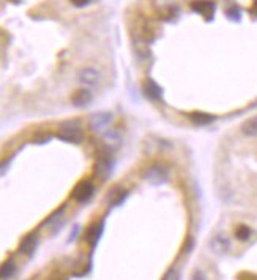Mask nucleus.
I'll return each instance as SVG.
<instances>
[{
    "label": "nucleus",
    "mask_w": 257,
    "mask_h": 280,
    "mask_svg": "<svg viewBox=\"0 0 257 280\" xmlns=\"http://www.w3.org/2000/svg\"><path fill=\"white\" fill-rule=\"evenodd\" d=\"M112 124H114V116L111 114V112H95L88 117V128L92 130L95 135H100V136H104L112 132Z\"/></svg>",
    "instance_id": "nucleus-1"
},
{
    "label": "nucleus",
    "mask_w": 257,
    "mask_h": 280,
    "mask_svg": "<svg viewBox=\"0 0 257 280\" xmlns=\"http://www.w3.org/2000/svg\"><path fill=\"white\" fill-rule=\"evenodd\" d=\"M58 138L66 142L79 144L84 140V130L78 120H65L58 127Z\"/></svg>",
    "instance_id": "nucleus-2"
},
{
    "label": "nucleus",
    "mask_w": 257,
    "mask_h": 280,
    "mask_svg": "<svg viewBox=\"0 0 257 280\" xmlns=\"http://www.w3.org/2000/svg\"><path fill=\"white\" fill-rule=\"evenodd\" d=\"M169 176H171L169 170L166 168V166L158 165V163L148 166V168L145 170V173H143V179H145L147 182L155 184V185H160V184L168 182Z\"/></svg>",
    "instance_id": "nucleus-3"
},
{
    "label": "nucleus",
    "mask_w": 257,
    "mask_h": 280,
    "mask_svg": "<svg viewBox=\"0 0 257 280\" xmlns=\"http://www.w3.org/2000/svg\"><path fill=\"white\" fill-rule=\"evenodd\" d=\"M93 195H95V185L92 180H81V182L76 184V187L73 188L71 198L76 203L84 204L92 200Z\"/></svg>",
    "instance_id": "nucleus-4"
},
{
    "label": "nucleus",
    "mask_w": 257,
    "mask_h": 280,
    "mask_svg": "<svg viewBox=\"0 0 257 280\" xmlns=\"http://www.w3.org/2000/svg\"><path fill=\"white\" fill-rule=\"evenodd\" d=\"M78 81L87 89H92L100 86L101 82V73L93 67H82L78 71Z\"/></svg>",
    "instance_id": "nucleus-5"
},
{
    "label": "nucleus",
    "mask_w": 257,
    "mask_h": 280,
    "mask_svg": "<svg viewBox=\"0 0 257 280\" xmlns=\"http://www.w3.org/2000/svg\"><path fill=\"white\" fill-rule=\"evenodd\" d=\"M191 8L196 13L202 14L207 21H210L213 19V14L216 11V2H213V0H194L191 3Z\"/></svg>",
    "instance_id": "nucleus-6"
},
{
    "label": "nucleus",
    "mask_w": 257,
    "mask_h": 280,
    "mask_svg": "<svg viewBox=\"0 0 257 280\" xmlns=\"http://www.w3.org/2000/svg\"><path fill=\"white\" fill-rule=\"evenodd\" d=\"M38 231H32L24 236V239L21 241V245H19V250L27 255V256H32L33 252L36 250V247H38Z\"/></svg>",
    "instance_id": "nucleus-7"
},
{
    "label": "nucleus",
    "mask_w": 257,
    "mask_h": 280,
    "mask_svg": "<svg viewBox=\"0 0 257 280\" xmlns=\"http://www.w3.org/2000/svg\"><path fill=\"white\" fill-rule=\"evenodd\" d=\"M92 100H93V94H92V90H88L87 87L78 89L71 97L73 105H74V106H78V108L87 106V105H90V102H92Z\"/></svg>",
    "instance_id": "nucleus-8"
},
{
    "label": "nucleus",
    "mask_w": 257,
    "mask_h": 280,
    "mask_svg": "<svg viewBox=\"0 0 257 280\" xmlns=\"http://www.w3.org/2000/svg\"><path fill=\"white\" fill-rule=\"evenodd\" d=\"M103 228H104V222H95L93 225H90L87 231H86V241L88 245L95 247L98 244V241H100L101 234H103Z\"/></svg>",
    "instance_id": "nucleus-9"
},
{
    "label": "nucleus",
    "mask_w": 257,
    "mask_h": 280,
    "mask_svg": "<svg viewBox=\"0 0 257 280\" xmlns=\"http://www.w3.org/2000/svg\"><path fill=\"white\" fill-rule=\"evenodd\" d=\"M210 248L218 255H226L230 250V241L223 234H216L210 242Z\"/></svg>",
    "instance_id": "nucleus-10"
},
{
    "label": "nucleus",
    "mask_w": 257,
    "mask_h": 280,
    "mask_svg": "<svg viewBox=\"0 0 257 280\" xmlns=\"http://www.w3.org/2000/svg\"><path fill=\"white\" fill-rule=\"evenodd\" d=\"M143 92H145L147 98H150L152 102H160L163 97V90L161 87L156 84L153 79H147L145 84H143Z\"/></svg>",
    "instance_id": "nucleus-11"
},
{
    "label": "nucleus",
    "mask_w": 257,
    "mask_h": 280,
    "mask_svg": "<svg viewBox=\"0 0 257 280\" xmlns=\"http://www.w3.org/2000/svg\"><path fill=\"white\" fill-rule=\"evenodd\" d=\"M111 171H112L111 158L106 157V155H103V157L98 158V162H96V165H95V173L98 174V176L103 177V179H106V177L109 176Z\"/></svg>",
    "instance_id": "nucleus-12"
},
{
    "label": "nucleus",
    "mask_w": 257,
    "mask_h": 280,
    "mask_svg": "<svg viewBox=\"0 0 257 280\" xmlns=\"http://www.w3.org/2000/svg\"><path fill=\"white\" fill-rule=\"evenodd\" d=\"M190 119L196 125H208L211 122H215V116L207 114V112H191Z\"/></svg>",
    "instance_id": "nucleus-13"
},
{
    "label": "nucleus",
    "mask_w": 257,
    "mask_h": 280,
    "mask_svg": "<svg viewBox=\"0 0 257 280\" xmlns=\"http://www.w3.org/2000/svg\"><path fill=\"white\" fill-rule=\"evenodd\" d=\"M65 209H66V206H62V208H58L57 210H54V212H52V214L46 218V220L43 222L41 226H48V228H51V226H57L56 223H58V222L63 218Z\"/></svg>",
    "instance_id": "nucleus-14"
},
{
    "label": "nucleus",
    "mask_w": 257,
    "mask_h": 280,
    "mask_svg": "<svg viewBox=\"0 0 257 280\" xmlns=\"http://www.w3.org/2000/svg\"><path fill=\"white\" fill-rule=\"evenodd\" d=\"M241 133L245 136H257V116L245 120L241 125Z\"/></svg>",
    "instance_id": "nucleus-15"
},
{
    "label": "nucleus",
    "mask_w": 257,
    "mask_h": 280,
    "mask_svg": "<svg viewBox=\"0 0 257 280\" xmlns=\"http://www.w3.org/2000/svg\"><path fill=\"white\" fill-rule=\"evenodd\" d=\"M14 274H16V263H14L13 258L6 260L2 266V274H0V277H2V280H10Z\"/></svg>",
    "instance_id": "nucleus-16"
},
{
    "label": "nucleus",
    "mask_w": 257,
    "mask_h": 280,
    "mask_svg": "<svg viewBox=\"0 0 257 280\" xmlns=\"http://www.w3.org/2000/svg\"><path fill=\"white\" fill-rule=\"evenodd\" d=\"M251 236H253V230L249 228L248 225H243V223L237 225V228H235V238H237L240 242L249 241V238H251Z\"/></svg>",
    "instance_id": "nucleus-17"
},
{
    "label": "nucleus",
    "mask_w": 257,
    "mask_h": 280,
    "mask_svg": "<svg viewBox=\"0 0 257 280\" xmlns=\"http://www.w3.org/2000/svg\"><path fill=\"white\" fill-rule=\"evenodd\" d=\"M226 16H228L230 21L238 22L241 19V10L238 8L237 5H230L228 10H226Z\"/></svg>",
    "instance_id": "nucleus-18"
},
{
    "label": "nucleus",
    "mask_w": 257,
    "mask_h": 280,
    "mask_svg": "<svg viewBox=\"0 0 257 280\" xmlns=\"http://www.w3.org/2000/svg\"><path fill=\"white\" fill-rule=\"evenodd\" d=\"M161 280H180V271L177 266H172L166 271V274L163 276Z\"/></svg>",
    "instance_id": "nucleus-19"
},
{
    "label": "nucleus",
    "mask_w": 257,
    "mask_h": 280,
    "mask_svg": "<svg viewBox=\"0 0 257 280\" xmlns=\"http://www.w3.org/2000/svg\"><path fill=\"white\" fill-rule=\"evenodd\" d=\"M191 280H207V276L202 269H196L191 276Z\"/></svg>",
    "instance_id": "nucleus-20"
},
{
    "label": "nucleus",
    "mask_w": 257,
    "mask_h": 280,
    "mask_svg": "<svg viewBox=\"0 0 257 280\" xmlns=\"http://www.w3.org/2000/svg\"><path fill=\"white\" fill-rule=\"evenodd\" d=\"M193 247H194V239H193V238H188V239H186V244H185V247H183V250H185L186 253H190V252L193 250Z\"/></svg>",
    "instance_id": "nucleus-21"
},
{
    "label": "nucleus",
    "mask_w": 257,
    "mask_h": 280,
    "mask_svg": "<svg viewBox=\"0 0 257 280\" xmlns=\"http://www.w3.org/2000/svg\"><path fill=\"white\" fill-rule=\"evenodd\" d=\"M70 2H71L74 6H79V8H81V6L88 5L90 2H92V0H70Z\"/></svg>",
    "instance_id": "nucleus-22"
},
{
    "label": "nucleus",
    "mask_w": 257,
    "mask_h": 280,
    "mask_svg": "<svg viewBox=\"0 0 257 280\" xmlns=\"http://www.w3.org/2000/svg\"><path fill=\"white\" fill-rule=\"evenodd\" d=\"M241 276H245L246 280H257V276H254V274H248V272H245V274H241ZM240 280H245V279H240Z\"/></svg>",
    "instance_id": "nucleus-23"
},
{
    "label": "nucleus",
    "mask_w": 257,
    "mask_h": 280,
    "mask_svg": "<svg viewBox=\"0 0 257 280\" xmlns=\"http://www.w3.org/2000/svg\"><path fill=\"white\" fill-rule=\"evenodd\" d=\"M253 11L257 14V0H254V3H253Z\"/></svg>",
    "instance_id": "nucleus-24"
},
{
    "label": "nucleus",
    "mask_w": 257,
    "mask_h": 280,
    "mask_svg": "<svg viewBox=\"0 0 257 280\" xmlns=\"http://www.w3.org/2000/svg\"><path fill=\"white\" fill-rule=\"evenodd\" d=\"M11 2H14V3H18V0H11Z\"/></svg>",
    "instance_id": "nucleus-25"
}]
</instances>
